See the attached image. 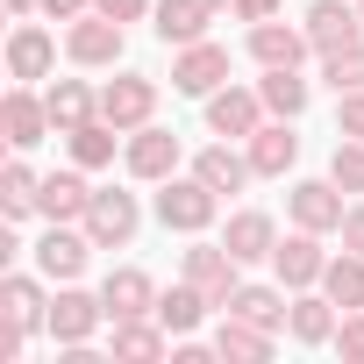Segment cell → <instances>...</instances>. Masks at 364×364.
Here are the masks:
<instances>
[{"label": "cell", "instance_id": "1", "mask_svg": "<svg viewBox=\"0 0 364 364\" xmlns=\"http://www.w3.org/2000/svg\"><path fill=\"white\" fill-rule=\"evenodd\" d=\"M215 208H222V193L208 186V178L193 171V178H157V222L164 229H178V236H200L208 222H215Z\"/></svg>", "mask_w": 364, "mask_h": 364}, {"label": "cell", "instance_id": "2", "mask_svg": "<svg viewBox=\"0 0 364 364\" xmlns=\"http://www.w3.org/2000/svg\"><path fill=\"white\" fill-rule=\"evenodd\" d=\"M171 86H178V93H193V100H208L215 86H229V50H222V43H208V36H200V43H186V50L171 58Z\"/></svg>", "mask_w": 364, "mask_h": 364}, {"label": "cell", "instance_id": "3", "mask_svg": "<svg viewBox=\"0 0 364 364\" xmlns=\"http://www.w3.org/2000/svg\"><path fill=\"white\" fill-rule=\"evenodd\" d=\"M65 50H72V65H122V22L100 15V8H86L65 29Z\"/></svg>", "mask_w": 364, "mask_h": 364}, {"label": "cell", "instance_id": "4", "mask_svg": "<svg viewBox=\"0 0 364 364\" xmlns=\"http://www.w3.org/2000/svg\"><path fill=\"white\" fill-rule=\"evenodd\" d=\"M150 107H157V79H143V72H122L100 86V122H114V129H143Z\"/></svg>", "mask_w": 364, "mask_h": 364}, {"label": "cell", "instance_id": "5", "mask_svg": "<svg viewBox=\"0 0 364 364\" xmlns=\"http://www.w3.org/2000/svg\"><path fill=\"white\" fill-rule=\"evenodd\" d=\"M208 129H215V136H229V143H236V136L250 143V136L264 129V93H243V86H215V93H208Z\"/></svg>", "mask_w": 364, "mask_h": 364}, {"label": "cell", "instance_id": "6", "mask_svg": "<svg viewBox=\"0 0 364 364\" xmlns=\"http://www.w3.org/2000/svg\"><path fill=\"white\" fill-rule=\"evenodd\" d=\"M136 222H143V215H136V193H114V186H107V193H93V208H86L79 229L93 236V250H122V243L136 236Z\"/></svg>", "mask_w": 364, "mask_h": 364}, {"label": "cell", "instance_id": "7", "mask_svg": "<svg viewBox=\"0 0 364 364\" xmlns=\"http://www.w3.org/2000/svg\"><path fill=\"white\" fill-rule=\"evenodd\" d=\"M236 272H243V257H236L229 243H193V250H186V279H193L215 307H229V293L243 286Z\"/></svg>", "mask_w": 364, "mask_h": 364}, {"label": "cell", "instance_id": "8", "mask_svg": "<svg viewBox=\"0 0 364 364\" xmlns=\"http://www.w3.org/2000/svg\"><path fill=\"white\" fill-rule=\"evenodd\" d=\"M86 257H93V236L72 229V222H50L43 243H36V272H43V279H79Z\"/></svg>", "mask_w": 364, "mask_h": 364}, {"label": "cell", "instance_id": "9", "mask_svg": "<svg viewBox=\"0 0 364 364\" xmlns=\"http://www.w3.org/2000/svg\"><path fill=\"white\" fill-rule=\"evenodd\" d=\"M286 208H293V222H300V229H314V236H321V229H343V215H350L336 178H300V186L286 193Z\"/></svg>", "mask_w": 364, "mask_h": 364}, {"label": "cell", "instance_id": "10", "mask_svg": "<svg viewBox=\"0 0 364 364\" xmlns=\"http://www.w3.org/2000/svg\"><path fill=\"white\" fill-rule=\"evenodd\" d=\"M307 36H314L321 58L350 50V43H364V8H350V0H314L307 8Z\"/></svg>", "mask_w": 364, "mask_h": 364}, {"label": "cell", "instance_id": "11", "mask_svg": "<svg viewBox=\"0 0 364 364\" xmlns=\"http://www.w3.org/2000/svg\"><path fill=\"white\" fill-rule=\"evenodd\" d=\"M272 272H279V286L307 293V286H321V272H328V250L314 243V229H300V236H286V243L272 250Z\"/></svg>", "mask_w": 364, "mask_h": 364}, {"label": "cell", "instance_id": "12", "mask_svg": "<svg viewBox=\"0 0 364 364\" xmlns=\"http://www.w3.org/2000/svg\"><path fill=\"white\" fill-rule=\"evenodd\" d=\"M178 171V136L171 129H129V178H150V186H157V178H171Z\"/></svg>", "mask_w": 364, "mask_h": 364}, {"label": "cell", "instance_id": "13", "mask_svg": "<svg viewBox=\"0 0 364 364\" xmlns=\"http://www.w3.org/2000/svg\"><path fill=\"white\" fill-rule=\"evenodd\" d=\"M100 307H107V321H143V314H157V286H150L136 264H122V272H107Z\"/></svg>", "mask_w": 364, "mask_h": 364}, {"label": "cell", "instance_id": "14", "mask_svg": "<svg viewBox=\"0 0 364 364\" xmlns=\"http://www.w3.org/2000/svg\"><path fill=\"white\" fill-rule=\"evenodd\" d=\"M50 65H58V43H50V29H36V22H15V36H8V79H50Z\"/></svg>", "mask_w": 364, "mask_h": 364}, {"label": "cell", "instance_id": "15", "mask_svg": "<svg viewBox=\"0 0 364 364\" xmlns=\"http://www.w3.org/2000/svg\"><path fill=\"white\" fill-rule=\"evenodd\" d=\"M93 321H107V307H100L93 293H72V286H65V293L50 300V314H43V328H50L65 350H72V343H86V336H93Z\"/></svg>", "mask_w": 364, "mask_h": 364}, {"label": "cell", "instance_id": "16", "mask_svg": "<svg viewBox=\"0 0 364 364\" xmlns=\"http://www.w3.org/2000/svg\"><path fill=\"white\" fill-rule=\"evenodd\" d=\"M86 208H93V186L79 171H50L43 186H36V215L43 222H86Z\"/></svg>", "mask_w": 364, "mask_h": 364}, {"label": "cell", "instance_id": "17", "mask_svg": "<svg viewBox=\"0 0 364 364\" xmlns=\"http://www.w3.org/2000/svg\"><path fill=\"white\" fill-rule=\"evenodd\" d=\"M0 129H8V143H15V150H36V143H43V129H58V122H50V107H43L29 86H15L8 100H0Z\"/></svg>", "mask_w": 364, "mask_h": 364}, {"label": "cell", "instance_id": "18", "mask_svg": "<svg viewBox=\"0 0 364 364\" xmlns=\"http://www.w3.org/2000/svg\"><path fill=\"white\" fill-rule=\"evenodd\" d=\"M250 164H257V178H286L293 164H300V136H293V122L279 114V122H264L257 136H250Z\"/></svg>", "mask_w": 364, "mask_h": 364}, {"label": "cell", "instance_id": "19", "mask_svg": "<svg viewBox=\"0 0 364 364\" xmlns=\"http://www.w3.org/2000/svg\"><path fill=\"white\" fill-rule=\"evenodd\" d=\"M157 36L164 43H178V50H186V43H200L208 36V22H215V0H157Z\"/></svg>", "mask_w": 364, "mask_h": 364}, {"label": "cell", "instance_id": "20", "mask_svg": "<svg viewBox=\"0 0 364 364\" xmlns=\"http://www.w3.org/2000/svg\"><path fill=\"white\" fill-rule=\"evenodd\" d=\"M314 50L307 29H286V22H250V58L257 65H300Z\"/></svg>", "mask_w": 364, "mask_h": 364}, {"label": "cell", "instance_id": "21", "mask_svg": "<svg viewBox=\"0 0 364 364\" xmlns=\"http://www.w3.org/2000/svg\"><path fill=\"white\" fill-rule=\"evenodd\" d=\"M171 350V328L157 321V314H143V321H114V357L122 364H157Z\"/></svg>", "mask_w": 364, "mask_h": 364}, {"label": "cell", "instance_id": "22", "mask_svg": "<svg viewBox=\"0 0 364 364\" xmlns=\"http://www.w3.org/2000/svg\"><path fill=\"white\" fill-rule=\"evenodd\" d=\"M243 264H264L272 250H279V229H272V215H257V208H243V215H229V236H222Z\"/></svg>", "mask_w": 364, "mask_h": 364}, {"label": "cell", "instance_id": "23", "mask_svg": "<svg viewBox=\"0 0 364 364\" xmlns=\"http://www.w3.org/2000/svg\"><path fill=\"white\" fill-rule=\"evenodd\" d=\"M193 171L208 178V186H215V193H243V186H250V178H257V164H250V157H236L229 143H208V150L193 157Z\"/></svg>", "mask_w": 364, "mask_h": 364}, {"label": "cell", "instance_id": "24", "mask_svg": "<svg viewBox=\"0 0 364 364\" xmlns=\"http://www.w3.org/2000/svg\"><path fill=\"white\" fill-rule=\"evenodd\" d=\"M215 350L236 357V364H264V357H272V328H257V321H243V314H222Z\"/></svg>", "mask_w": 364, "mask_h": 364}, {"label": "cell", "instance_id": "25", "mask_svg": "<svg viewBox=\"0 0 364 364\" xmlns=\"http://www.w3.org/2000/svg\"><path fill=\"white\" fill-rule=\"evenodd\" d=\"M208 307H215V300H208L193 279H186V286H171V293H157V321H164L171 336H193V328L208 321Z\"/></svg>", "mask_w": 364, "mask_h": 364}, {"label": "cell", "instance_id": "26", "mask_svg": "<svg viewBox=\"0 0 364 364\" xmlns=\"http://www.w3.org/2000/svg\"><path fill=\"white\" fill-rule=\"evenodd\" d=\"M286 328H293V343H336V300L328 293H300Z\"/></svg>", "mask_w": 364, "mask_h": 364}, {"label": "cell", "instance_id": "27", "mask_svg": "<svg viewBox=\"0 0 364 364\" xmlns=\"http://www.w3.org/2000/svg\"><path fill=\"white\" fill-rule=\"evenodd\" d=\"M257 93H264V107H272V114H286V122L307 107V79H300V65H264Z\"/></svg>", "mask_w": 364, "mask_h": 364}, {"label": "cell", "instance_id": "28", "mask_svg": "<svg viewBox=\"0 0 364 364\" xmlns=\"http://www.w3.org/2000/svg\"><path fill=\"white\" fill-rule=\"evenodd\" d=\"M114 122H79V129H65V143H72V164H86V171H100V164H114Z\"/></svg>", "mask_w": 364, "mask_h": 364}, {"label": "cell", "instance_id": "29", "mask_svg": "<svg viewBox=\"0 0 364 364\" xmlns=\"http://www.w3.org/2000/svg\"><path fill=\"white\" fill-rule=\"evenodd\" d=\"M321 293H328L343 314H357V307H364V257H357V250L328 257V272H321Z\"/></svg>", "mask_w": 364, "mask_h": 364}, {"label": "cell", "instance_id": "30", "mask_svg": "<svg viewBox=\"0 0 364 364\" xmlns=\"http://www.w3.org/2000/svg\"><path fill=\"white\" fill-rule=\"evenodd\" d=\"M43 107H50V122H58V129H79V122H93V114H100V93H86L79 79H58V86L43 93Z\"/></svg>", "mask_w": 364, "mask_h": 364}, {"label": "cell", "instance_id": "31", "mask_svg": "<svg viewBox=\"0 0 364 364\" xmlns=\"http://www.w3.org/2000/svg\"><path fill=\"white\" fill-rule=\"evenodd\" d=\"M222 314H243V321H257V328H279V321H286L293 307H286V300H279L272 286H236Z\"/></svg>", "mask_w": 364, "mask_h": 364}, {"label": "cell", "instance_id": "32", "mask_svg": "<svg viewBox=\"0 0 364 364\" xmlns=\"http://www.w3.org/2000/svg\"><path fill=\"white\" fill-rule=\"evenodd\" d=\"M0 300H8V321H22V328H36V321L50 314V300H43V286H36V279H22V272H15L8 286H0Z\"/></svg>", "mask_w": 364, "mask_h": 364}, {"label": "cell", "instance_id": "33", "mask_svg": "<svg viewBox=\"0 0 364 364\" xmlns=\"http://www.w3.org/2000/svg\"><path fill=\"white\" fill-rule=\"evenodd\" d=\"M36 186H43V178H36L22 157H15L8 171H0V208H8V222H22V215L36 208Z\"/></svg>", "mask_w": 364, "mask_h": 364}, {"label": "cell", "instance_id": "34", "mask_svg": "<svg viewBox=\"0 0 364 364\" xmlns=\"http://www.w3.org/2000/svg\"><path fill=\"white\" fill-rule=\"evenodd\" d=\"M328 178L343 193H364V143L357 136H336V157H328Z\"/></svg>", "mask_w": 364, "mask_h": 364}, {"label": "cell", "instance_id": "35", "mask_svg": "<svg viewBox=\"0 0 364 364\" xmlns=\"http://www.w3.org/2000/svg\"><path fill=\"white\" fill-rule=\"evenodd\" d=\"M321 79H328L336 93H357V86H364V43H350V50H328Z\"/></svg>", "mask_w": 364, "mask_h": 364}, {"label": "cell", "instance_id": "36", "mask_svg": "<svg viewBox=\"0 0 364 364\" xmlns=\"http://www.w3.org/2000/svg\"><path fill=\"white\" fill-rule=\"evenodd\" d=\"M336 136H357L364 143V86L357 93H336Z\"/></svg>", "mask_w": 364, "mask_h": 364}, {"label": "cell", "instance_id": "37", "mask_svg": "<svg viewBox=\"0 0 364 364\" xmlns=\"http://www.w3.org/2000/svg\"><path fill=\"white\" fill-rule=\"evenodd\" d=\"M336 350H343V357H350V364H364V307H357V314H343V321H336Z\"/></svg>", "mask_w": 364, "mask_h": 364}, {"label": "cell", "instance_id": "38", "mask_svg": "<svg viewBox=\"0 0 364 364\" xmlns=\"http://www.w3.org/2000/svg\"><path fill=\"white\" fill-rule=\"evenodd\" d=\"M336 236H343V250H357V257H364V200L343 215V229H336Z\"/></svg>", "mask_w": 364, "mask_h": 364}, {"label": "cell", "instance_id": "39", "mask_svg": "<svg viewBox=\"0 0 364 364\" xmlns=\"http://www.w3.org/2000/svg\"><path fill=\"white\" fill-rule=\"evenodd\" d=\"M100 15H114V22H143L150 15V0H93Z\"/></svg>", "mask_w": 364, "mask_h": 364}, {"label": "cell", "instance_id": "40", "mask_svg": "<svg viewBox=\"0 0 364 364\" xmlns=\"http://www.w3.org/2000/svg\"><path fill=\"white\" fill-rule=\"evenodd\" d=\"M229 8H236V22H272L279 0H229Z\"/></svg>", "mask_w": 364, "mask_h": 364}, {"label": "cell", "instance_id": "41", "mask_svg": "<svg viewBox=\"0 0 364 364\" xmlns=\"http://www.w3.org/2000/svg\"><path fill=\"white\" fill-rule=\"evenodd\" d=\"M86 8H93V0H43V15H50V22H79Z\"/></svg>", "mask_w": 364, "mask_h": 364}, {"label": "cell", "instance_id": "42", "mask_svg": "<svg viewBox=\"0 0 364 364\" xmlns=\"http://www.w3.org/2000/svg\"><path fill=\"white\" fill-rule=\"evenodd\" d=\"M29 8H43V0H8V15H29Z\"/></svg>", "mask_w": 364, "mask_h": 364}, {"label": "cell", "instance_id": "43", "mask_svg": "<svg viewBox=\"0 0 364 364\" xmlns=\"http://www.w3.org/2000/svg\"><path fill=\"white\" fill-rule=\"evenodd\" d=\"M215 8H229V0H215Z\"/></svg>", "mask_w": 364, "mask_h": 364}, {"label": "cell", "instance_id": "44", "mask_svg": "<svg viewBox=\"0 0 364 364\" xmlns=\"http://www.w3.org/2000/svg\"><path fill=\"white\" fill-rule=\"evenodd\" d=\"M357 8H364V0H357Z\"/></svg>", "mask_w": 364, "mask_h": 364}]
</instances>
